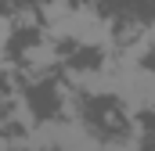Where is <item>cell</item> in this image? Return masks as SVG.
<instances>
[{
  "label": "cell",
  "mask_w": 155,
  "mask_h": 151,
  "mask_svg": "<svg viewBox=\"0 0 155 151\" xmlns=\"http://www.w3.org/2000/svg\"><path fill=\"white\" fill-rule=\"evenodd\" d=\"M101 151H134L130 140H108V144H101Z\"/></svg>",
  "instance_id": "cell-1"
}]
</instances>
